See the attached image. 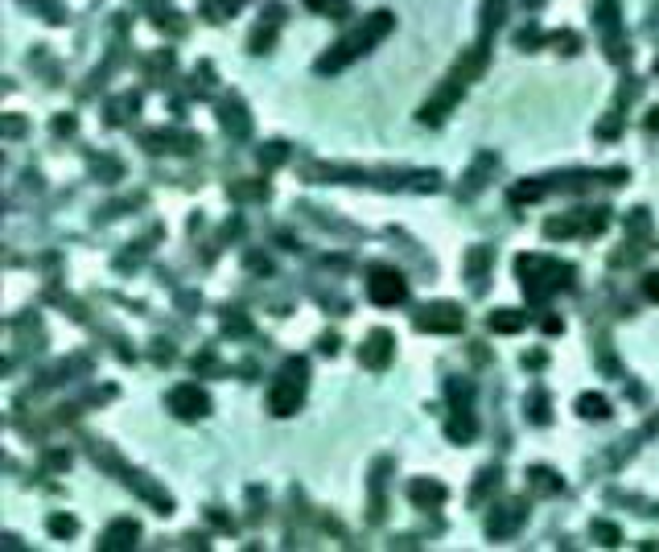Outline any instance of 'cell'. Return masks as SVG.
I'll return each instance as SVG.
<instances>
[{"label": "cell", "mask_w": 659, "mask_h": 552, "mask_svg": "<svg viewBox=\"0 0 659 552\" xmlns=\"http://www.w3.org/2000/svg\"><path fill=\"white\" fill-rule=\"evenodd\" d=\"M392 25H395V17L387 9H379V12H372L367 21L355 29V34H347L342 42H338L330 54H322L318 58V74H334V71H342L347 62H355L359 54H367V50L375 46V42H384L387 34H392Z\"/></svg>", "instance_id": "obj_1"}, {"label": "cell", "mask_w": 659, "mask_h": 552, "mask_svg": "<svg viewBox=\"0 0 659 552\" xmlns=\"http://www.w3.org/2000/svg\"><path fill=\"white\" fill-rule=\"evenodd\" d=\"M516 268H519V280H524V288H527V297L532 301H544L561 285H573V268L556 264V260H548V256H519Z\"/></svg>", "instance_id": "obj_2"}, {"label": "cell", "mask_w": 659, "mask_h": 552, "mask_svg": "<svg viewBox=\"0 0 659 552\" xmlns=\"http://www.w3.org/2000/svg\"><path fill=\"white\" fill-rule=\"evenodd\" d=\"M305 384H310V363L305 359H288L276 375L272 392H268V409L276 417H288V412L301 409V400H305Z\"/></svg>", "instance_id": "obj_3"}, {"label": "cell", "mask_w": 659, "mask_h": 552, "mask_svg": "<svg viewBox=\"0 0 659 552\" xmlns=\"http://www.w3.org/2000/svg\"><path fill=\"white\" fill-rule=\"evenodd\" d=\"M367 297L375 301V305H400V301L408 297V280L395 268H372V276H367Z\"/></svg>", "instance_id": "obj_4"}, {"label": "cell", "mask_w": 659, "mask_h": 552, "mask_svg": "<svg viewBox=\"0 0 659 552\" xmlns=\"http://www.w3.org/2000/svg\"><path fill=\"white\" fill-rule=\"evenodd\" d=\"M466 326V313L449 305V301H437V305H425V313H417V330H429V334H454Z\"/></svg>", "instance_id": "obj_5"}, {"label": "cell", "mask_w": 659, "mask_h": 552, "mask_svg": "<svg viewBox=\"0 0 659 552\" xmlns=\"http://www.w3.org/2000/svg\"><path fill=\"white\" fill-rule=\"evenodd\" d=\"M169 409H173V417L181 420H198L211 412V400H206L203 387H194V384H181L169 392Z\"/></svg>", "instance_id": "obj_6"}, {"label": "cell", "mask_w": 659, "mask_h": 552, "mask_svg": "<svg viewBox=\"0 0 659 552\" xmlns=\"http://www.w3.org/2000/svg\"><path fill=\"white\" fill-rule=\"evenodd\" d=\"M392 350H395L392 334H387V330H372L367 342L359 347V363H363V367H372V372H384L387 359H392Z\"/></svg>", "instance_id": "obj_7"}, {"label": "cell", "mask_w": 659, "mask_h": 552, "mask_svg": "<svg viewBox=\"0 0 659 552\" xmlns=\"http://www.w3.org/2000/svg\"><path fill=\"white\" fill-rule=\"evenodd\" d=\"M136 536H141V528H136L132 519H120V524H111L108 536H103L99 544H103L108 552H120V548H132V544H136Z\"/></svg>", "instance_id": "obj_8"}, {"label": "cell", "mask_w": 659, "mask_h": 552, "mask_svg": "<svg viewBox=\"0 0 659 552\" xmlns=\"http://www.w3.org/2000/svg\"><path fill=\"white\" fill-rule=\"evenodd\" d=\"M408 494H412V503H417V507L445 503V487H441V482H429V479H417L412 487H408Z\"/></svg>", "instance_id": "obj_9"}, {"label": "cell", "mask_w": 659, "mask_h": 552, "mask_svg": "<svg viewBox=\"0 0 659 552\" xmlns=\"http://www.w3.org/2000/svg\"><path fill=\"white\" fill-rule=\"evenodd\" d=\"M524 516H527L524 503H507V511L499 519H491V528H487V532H491L494 540H503V536H511V532L519 528V519H524Z\"/></svg>", "instance_id": "obj_10"}, {"label": "cell", "mask_w": 659, "mask_h": 552, "mask_svg": "<svg viewBox=\"0 0 659 552\" xmlns=\"http://www.w3.org/2000/svg\"><path fill=\"white\" fill-rule=\"evenodd\" d=\"M487 326L499 330V334H516V330H524V326H527V313L524 310H494L491 318H487Z\"/></svg>", "instance_id": "obj_11"}, {"label": "cell", "mask_w": 659, "mask_h": 552, "mask_svg": "<svg viewBox=\"0 0 659 552\" xmlns=\"http://www.w3.org/2000/svg\"><path fill=\"white\" fill-rule=\"evenodd\" d=\"M218 120H223V128H227V133H235V136L248 133V116H243L240 99H227V104H223V111H218Z\"/></svg>", "instance_id": "obj_12"}, {"label": "cell", "mask_w": 659, "mask_h": 552, "mask_svg": "<svg viewBox=\"0 0 659 552\" xmlns=\"http://www.w3.org/2000/svg\"><path fill=\"white\" fill-rule=\"evenodd\" d=\"M280 21H285V12H280V9H268V25H260V29L252 34V50H256V54H260V50H268V42L276 37Z\"/></svg>", "instance_id": "obj_13"}, {"label": "cell", "mask_w": 659, "mask_h": 552, "mask_svg": "<svg viewBox=\"0 0 659 552\" xmlns=\"http://www.w3.org/2000/svg\"><path fill=\"white\" fill-rule=\"evenodd\" d=\"M527 482H532V491L540 494H552V491H561V479L552 474L548 466H536V470H527Z\"/></svg>", "instance_id": "obj_14"}, {"label": "cell", "mask_w": 659, "mask_h": 552, "mask_svg": "<svg viewBox=\"0 0 659 552\" xmlns=\"http://www.w3.org/2000/svg\"><path fill=\"white\" fill-rule=\"evenodd\" d=\"M577 412H581V417H594V420H606L610 417V404H606V396H581L577 400Z\"/></svg>", "instance_id": "obj_15"}, {"label": "cell", "mask_w": 659, "mask_h": 552, "mask_svg": "<svg viewBox=\"0 0 659 552\" xmlns=\"http://www.w3.org/2000/svg\"><path fill=\"white\" fill-rule=\"evenodd\" d=\"M313 12H322V17H347L350 12V0H305Z\"/></svg>", "instance_id": "obj_16"}, {"label": "cell", "mask_w": 659, "mask_h": 552, "mask_svg": "<svg viewBox=\"0 0 659 552\" xmlns=\"http://www.w3.org/2000/svg\"><path fill=\"white\" fill-rule=\"evenodd\" d=\"M240 4H243V0H211V4H206V17H211V21H218V17L235 12Z\"/></svg>", "instance_id": "obj_17"}, {"label": "cell", "mask_w": 659, "mask_h": 552, "mask_svg": "<svg viewBox=\"0 0 659 552\" xmlns=\"http://www.w3.org/2000/svg\"><path fill=\"white\" fill-rule=\"evenodd\" d=\"M74 528H79V524H74L71 516H50V532H54V536H74Z\"/></svg>", "instance_id": "obj_18"}, {"label": "cell", "mask_w": 659, "mask_h": 552, "mask_svg": "<svg viewBox=\"0 0 659 552\" xmlns=\"http://www.w3.org/2000/svg\"><path fill=\"white\" fill-rule=\"evenodd\" d=\"M594 536H598L602 544H618V540H623V532L614 528V524H594Z\"/></svg>", "instance_id": "obj_19"}, {"label": "cell", "mask_w": 659, "mask_h": 552, "mask_svg": "<svg viewBox=\"0 0 659 552\" xmlns=\"http://www.w3.org/2000/svg\"><path fill=\"white\" fill-rule=\"evenodd\" d=\"M544 404H548V396H544V392H532V420H536V425L548 420V409H544Z\"/></svg>", "instance_id": "obj_20"}, {"label": "cell", "mask_w": 659, "mask_h": 552, "mask_svg": "<svg viewBox=\"0 0 659 552\" xmlns=\"http://www.w3.org/2000/svg\"><path fill=\"white\" fill-rule=\"evenodd\" d=\"M280 157H285V149H280V144H272V149H260V161H268V165H276Z\"/></svg>", "instance_id": "obj_21"}, {"label": "cell", "mask_w": 659, "mask_h": 552, "mask_svg": "<svg viewBox=\"0 0 659 552\" xmlns=\"http://www.w3.org/2000/svg\"><path fill=\"white\" fill-rule=\"evenodd\" d=\"M648 297H651V301H659V272H651V276H648Z\"/></svg>", "instance_id": "obj_22"}]
</instances>
